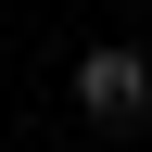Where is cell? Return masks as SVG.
Returning <instances> with one entry per match:
<instances>
[{
    "label": "cell",
    "mask_w": 152,
    "mask_h": 152,
    "mask_svg": "<svg viewBox=\"0 0 152 152\" xmlns=\"http://www.w3.org/2000/svg\"><path fill=\"white\" fill-rule=\"evenodd\" d=\"M140 102H152V64L140 51H89L76 64V114L89 127H140Z\"/></svg>",
    "instance_id": "obj_1"
}]
</instances>
